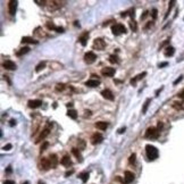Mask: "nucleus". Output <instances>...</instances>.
Masks as SVG:
<instances>
[{
    "label": "nucleus",
    "instance_id": "nucleus-41",
    "mask_svg": "<svg viewBox=\"0 0 184 184\" xmlns=\"http://www.w3.org/2000/svg\"><path fill=\"white\" fill-rule=\"evenodd\" d=\"M4 184H15V182L11 181V179H6V181L4 182Z\"/></svg>",
    "mask_w": 184,
    "mask_h": 184
},
{
    "label": "nucleus",
    "instance_id": "nucleus-34",
    "mask_svg": "<svg viewBox=\"0 0 184 184\" xmlns=\"http://www.w3.org/2000/svg\"><path fill=\"white\" fill-rule=\"evenodd\" d=\"M47 27L48 29H50V30H56L57 29V26H55L54 24H52V23H47Z\"/></svg>",
    "mask_w": 184,
    "mask_h": 184
},
{
    "label": "nucleus",
    "instance_id": "nucleus-40",
    "mask_svg": "<svg viewBox=\"0 0 184 184\" xmlns=\"http://www.w3.org/2000/svg\"><path fill=\"white\" fill-rule=\"evenodd\" d=\"M182 80H183V76H179L177 80H175V81H174V83H173V84H174V85H176V84L178 83V82H181Z\"/></svg>",
    "mask_w": 184,
    "mask_h": 184
},
{
    "label": "nucleus",
    "instance_id": "nucleus-46",
    "mask_svg": "<svg viewBox=\"0 0 184 184\" xmlns=\"http://www.w3.org/2000/svg\"><path fill=\"white\" fill-rule=\"evenodd\" d=\"M147 16H148V11H144V14H143V15H141V19H144Z\"/></svg>",
    "mask_w": 184,
    "mask_h": 184
},
{
    "label": "nucleus",
    "instance_id": "nucleus-15",
    "mask_svg": "<svg viewBox=\"0 0 184 184\" xmlns=\"http://www.w3.org/2000/svg\"><path fill=\"white\" fill-rule=\"evenodd\" d=\"M100 84V81L99 80H89V81L85 82V85L90 86V88H95Z\"/></svg>",
    "mask_w": 184,
    "mask_h": 184
},
{
    "label": "nucleus",
    "instance_id": "nucleus-18",
    "mask_svg": "<svg viewBox=\"0 0 184 184\" xmlns=\"http://www.w3.org/2000/svg\"><path fill=\"white\" fill-rule=\"evenodd\" d=\"M72 153L76 157L77 160H78L80 163H82V161H83V158H82V156H81V153H80V151H78V149H77V148H73V149H72Z\"/></svg>",
    "mask_w": 184,
    "mask_h": 184
},
{
    "label": "nucleus",
    "instance_id": "nucleus-6",
    "mask_svg": "<svg viewBox=\"0 0 184 184\" xmlns=\"http://www.w3.org/2000/svg\"><path fill=\"white\" fill-rule=\"evenodd\" d=\"M90 140H91V143H92V144H98V143L102 142L103 136H102L100 133H94V134H92Z\"/></svg>",
    "mask_w": 184,
    "mask_h": 184
},
{
    "label": "nucleus",
    "instance_id": "nucleus-2",
    "mask_svg": "<svg viewBox=\"0 0 184 184\" xmlns=\"http://www.w3.org/2000/svg\"><path fill=\"white\" fill-rule=\"evenodd\" d=\"M111 31L115 35H119L122 33H126V27L123 24H115L111 26Z\"/></svg>",
    "mask_w": 184,
    "mask_h": 184
},
{
    "label": "nucleus",
    "instance_id": "nucleus-42",
    "mask_svg": "<svg viewBox=\"0 0 184 184\" xmlns=\"http://www.w3.org/2000/svg\"><path fill=\"white\" fill-rule=\"evenodd\" d=\"M10 149H11V144H10V143L4 147V150H7V151H8V150H10Z\"/></svg>",
    "mask_w": 184,
    "mask_h": 184
},
{
    "label": "nucleus",
    "instance_id": "nucleus-30",
    "mask_svg": "<svg viewBox=\"0 0 184 184\" xmlns=\"http://www.w3.org/2000/svg\"><path fill=\"white\" fill-rule=\"evenodd\" d=\"M109 61H110V63H113V64H117L118 63L117 56H114V55H111V56L109 57Z\"/></svg>",
    "mask_w": 184,
    "mask_h": 184
},
{
    "label": "nucleus",
    "instance_id": "nucleus-45",
    "mask_svg": "<svg viewBox=\"0 0 184 184\" xmlns=\"http://www.w3.org/2000/svg\"><path fill=\"white\" fill-rule=\"evenodd\" d=\"M125 129H126V128H125V127H122V128H119V129H118V133H119V134H123V133H124V132H125Z\"/></svg>",
    "mask_w": 184,
    "mask_h": 184
},
{
    "label": "nucleus",
    "instance_id": "nucleus-20",
    "mask_svg": "<svg viewBox=\"0 0 184 184\" xmlns=\"http://www.w3.org/2000/svg\"><path fill=\"white\" fill-rule=\"evenodd\" d=\"M95 127L101 129V131H104V129L108 127V124H107L106 122H98V123H95Z\"/></svg>",
    "mask_w": 184,
    "mask_h": 184
},
{
    "label": "nucleus",
    "instance_id": "nucleus-11",
    "mask_svg": "<svg viewBox=\"0 0 184 184\" xmlns=\"http://www.w3.org/2000/svg\"><path fill=\"white\" fill-rule=\"evenodd\" d=\"M42 104V101L41 100H30L29 101V107L30 108H33V109H35V108H39V107Z\"/></svg>",
    "mask_w": 184,
    "mask_h": 184
},
{
    "label": "nucleus",
    "instance_id": "nucleus-23",
    "mask_svg": "<svg viewBox=\"0 0 184 184\" xmlns=\"http://www.w3.org/2000/svg\"><path fill=\"white\" fill-rule=\"evenodd\" d=\"M29 51H30V48H29V47H24V48H22L20 50H18L17 54H16V55H17L18 57H20V56H23V55L27 54Z\"/></svg>",
    "mask_w": 184,
    "mask_h": 184
},
{
    "label": "nucleus",
    "instance_id": "nucleus-22",
    "mask_svg": "<svg viewBox=\"0 0 184 184\" xmlns=\"http://www.w3.org/2000/svg\"><path fill=\"white\" fill-rule=\"evenodd\" d=\"M174 52H175V49L173 47H167L166 48V50H165V56L166 57H170V56H173L174 55Z\"/></svg>",
    "mask_w": 184,
    "mask_h": 184
},
{
    "label": "nucleus",
    "instance_id": "nucleus-35",
    "mask_svg": "<svg viewBox=\"0 0 184 184\" xmlns=\"http://www.w3.org/2000/svg\"><path fill=\"white\" fill-rule=\"evenodd\" d=\"M48 145H49V143H48V142H44L42 145H41V150H40V151H41V152H42V151H44V150L47 149V147H48Z\"/></svg>",
    "mask_w": 184,
    "mask_h": 184
},
{
    "label": "nucleus",
    "instance_id": "nucleus-17",
    "mask_svg": "<svg viewBox=\"0 0 184 184\" xmlns=\"http://www.w3.org/2000/svg\"><path fill=\"white\" fill-rule=\"evenodd\" d=\"M60 164L64 166H70L72 165V160H70V158L68 156H64L60 160Z\"/></svg>",
    "mask_w": 184,
    "mask_h": 184
},
{
    "label": "nucleus",
    "instance_id": "nucleus-25",
    "mask_svg": "<svg viewBox=\"0 0 184 184\" xmlns=\"http://www.w3.org/2000/svg\"><path fill=\"white\" fill-rule=\"evenodd\" d=\"M67 116H68V117H70L72 119H76V118H77V113L74 110V109H70V110H68Z\"/></svg>",
    "mask_w": 184,
    "mask_h": 184
},
{
    "label": "nucleus",
    "instance_id": "nucleus-44",
    "mask_svg": "<svg viewBox=\"0 0 184 184\" xmlns=\"http://www.w3.org/2000/svg\"><path fill=\"white\" fill-rule=\"evenodd\" d=\"M168 43H169V40H166L165 42H163V43H161V44H160V48L165 47V45H166V44H168Z\"/></svg>",
    "mask_w": 184,
    "mask_h": 184
},
{
    "label": "nucleus",
    "instance_id": "nucleus-47",
    "mask_svg": "<svg viewBox=\"0 0 184 184\" xmlns=\"http://www.w3.org/2000/svg\"><path fill=\"white\" fill-rule=\"evenodd\" d=\"M74 173V170H69V172H66V174H65V176H69L70 174H73Z\"/></svg>",
    "mask_w": 184,
    "mask_h": 184
},
{
    "label": "nucleus",
    "instance_id": "nucleus-33",
    "mask_svg": "<svg viewBox=\"0 0 184 184\" xmlns=\"http://www.w3.org/2000/svg\"><path fill=\"white\" fill-rule=\"evenodd\" d=\"M64 89H65V85H64V84H57V86H56L57 91H63Z\"/></svg>",
    "mask_w": 184,
    "mask_h": 184
},
{
    "label": "nucleus",
    "instance_id": "nucleus-21",
    "mask_svg": "<svg viewBox=\"0 0 184 184\" xmlns=\"http://www.w3.org/2000/svg\"><path fill=\"white\" fill-rule=\"evenodd\" d=\"M145 75H147V73H145V72H143V73H141V74H139L136 77H134V78H132V80H131V84H133V85H134V84H135L136 82L139 81V80L143 78V77H144Z\"/></svg>",
    "mask_w": 184,
    "mask_h": 184
},
{
    "label": "nucleus",
    "instance_id": "nucleus-31",
    "mask_svg": "<svg viewBox=\"0 0 184 184\" xmlns=\"http://www.w3.org/2000/svg\"><path fill=\"white\" fill-rule=\"evenodd\" d=\"M135 157H136L135 153H132L131 156H129V158H128L129 164H134V163H135Z\"/></svg>",
    "mask_w": 184,
    "mask_h": 184
},
{
    "label": "nucleus",
    "instance_id": "nucleus-28",
    "mask_svg": "<svg viewBox=\"0 0 184 184\" xmlns=\"http://www.w3.org/2000/svg\"><path fill=\"white\" fill-rule=\"evenodd\" d=\"M129 26H131V29H132V31H133V32L138 31V24H136L135 20H132V22H129Z\"/></svg>",
    "mask_w": 184,
    "mask_h": 184
},
{
    "label": "nucleus",
    "instance_id": "nucleus-16",
    "mask_svg": "<svg viewBox=\"0 0 184 184\" xmlns=\"http://www.w3.org/2000/svg\"><path fill=\"white\" fill-rule=\"evenodd\" d=\"M49 160H50V164H51V168L56 167L57 163H58V159H57L56 154H50V156H49Z\"/></svg>",
    "mask_w": 184,
    "mask_h": 184
},
{
    "label": "nucleus",
    "instance_id": "nucleus-7",
    "mask_svg": "<svg viewBox=\"0 0 184 184\" xmlns=\"http://www.w3.org/2000/svg\"><path fill=\"white\" fill-rule=\"evenodd\" d=\"M115 72H116L115 68H113V67H104L101 69V74L103 75V76H108V77L114 76Z\"/></svg>",
    "mask_w": 184,
    "mask_h": 184
},
{
    "label": "nucleus",
    "instance_id": "nucleus-27",
    "mask_svg": "<svg viewBox=\"0 0 184 184\" xmlns=\"http://www.w3.org/2000/svg\"><path fill=\"white\" fill-rule=\"evenodd\" d=\"M150 102H151V99H147L144 102V104H143V108H142V114H145L148 110V107H149Z\"/></svg>",
    "mask_w": 184,
    "mask_h": 184
},
{
    "label": "nucleus",
    "instance_id": "nucleus-12",
    "mask_svg": "<svg viewBox=\"0 0 184 184\" xmlns=\"http://www.w3.org/2000/svg\"><path fill=\"white\" fill-rule=\"evenodd\" d=\"M8 7H9V13H10V15H15V13H16V7H17V1H14V0L9 1Z\"/></svg>",
    "mask_w": 184,
    "mask_h": 184
},
{
    "label": "nucleus",
    "instance_id": "nucleus-3",
    "mask_svg": "<svg viewBox=\"0 0 184 184\" xmlns=\"http://www.w3.org/2000/svg\"><path fill=\"white\" fill-rule=\"evenodd\" d=\"M159 136V131L156 127H149V128L145 131V138L149 139H157Z\"/></svg>",
    "mask_w": 184,
    "mask_h": 184
},
{
    "label": "nucleus",
    "instance_id": "nucleus-19",
    "mask_svg": "<svg viewBox=\"0 0 184 184\" xmlns=\"http://www.w3.org/2000/svg\"><path fill=\"white\" fill-rule=\"evenodd\" d=\"M88 35H89V33H88V32H85V33H83V34H82V35L78 38V41L81 42L82 45H86V40H88Z\"/></svg>",
    "mask_w": 184,
    "mask_h": 184
},
{
    "label": "nucleus",
    "instance_id": "nucleus-38",
    "mask_svg": "<svg viewBox=\"0 0 184 184\" xmlns=\"http://www.w3.org/2000/svg\"><path fill=\"white\" fill-rule=\"evenodd\" d=\"M78 144L81 145V149H84V147H85V143L83 140H78Z\"/></svg>",
    "mask_w": 184,
    "mask_h": 184
},
{
    "label": "nucleus",
    "instance_id": "nucleus-10",
    "mask_svg": "<svg viewBox=\"0 0 184 184\" xmlns=\"http://www.w3.org/2000/svg\"><path fill=\"white\" fill-rule=\"evenodd\" d=\"M49 132H50V131H49V128H48V127H47V128H44V129H43V131L41 132V134H40V135L38 136V139H36V140H35V143H39V142H41V141H42V140H44V139H45V136H47L48 134H49Z\"/></svg>",
    "mask_w": 184,
    "mask_h": 184
},
{
    "label": "nucleus",
    "instance_id": "nucleus-50",
    "mask_svg": "<svg viewBox=\"0 0 184 184\" xmlns=\"http://www.w3.org/2000/svg\"><path fill=\"white\" fill-rule=\"evenodd\" d=\"M35 2H38L39 5H44V2H45V1H39V0H35Z\"/></svg>",
    "mask_w": 184,
    "mask_h": 184
},
{
    "label": "nucleus",
    "instance_id": "nucleus-36",
    "mask_svg": "<svg viewBox=\"0 0 184 184\" xmlns=\"http://www.w3.org/2000/svg\"><path fill=\"white\" fill-rule=\"evenodd\" d=\"M178 103V102H174V103H173V107H174V108H176V109H182L183 108V106H182V104H177Z\"/></svg>",
    "mask_w": 184,
    "mask_h": 184
},
{
    "label": "nucleus",
    "instance_id": "nucleus-24",
    "mask_svg": "<svg viewBox=\"0 0 184 184\" xmlns=\"http://www.w3.org/2000/svg\"><path fill=\"white\" fill-rule=\"evenodd\" d=\"M22 43H38V41L33 40L32 38H29V36H24L22 39Z\"/></svg>",
    "mask_w": 184,
    "mask_h": 184
},
{
    "label": "nucleus",
    "instance_id": "nucleus-32",
    "mask_svg": "<svg viewBox=\"0 0 184 184\" xmlns=\"http://www.w3.org/2000/svg\"><path fill=\"white\" fill-rule=\"evenodd\" d=\"M174 5H175V1H170V2H169V7H168V10H167V14H166V16H165V17H167V16H168V14H169L170 9H172V8H173V6H174Z\"/></svg>",
    "mask_w": 184,
    "mask_h": 184
},
{
    "label": "nucleus",
    "instance_id": "nucleus-9",
    "mask_svg": "<svg viewBox=\"0 0 184 184\" xmlns=\"http://www.w3.org/2000/svg\"><path fill=\"white\" fill-rule=\"evenodd\" d=\"M2 66H4V68H6V69H8V70H15L16 69V64L11 60H6L4 64H2Z\"/></svg>",
    "mask_w": 184,
    "mask_h": 184
},
{
    "label": "nucleus",
    "instance_id": "nucleus-4",
    "mask_svg": "<svg viewBox=\"0 0 184 184\" xmlns=\"http://www.w3.org/2000/svg\"><path fill=\"white\" fill-rule=\"evenodd\" d=\"M95 59H97V56H95V54L94 52H92V51H89V52H86V54L84 55V60H85L86 64L94 63Z\"/></svg>",
    "mask_w": 184,
    "mask_h": 184
},
{
    "label": "nucleus",
    "instance_id": "nucleus-37",
    "mask_svg": "<svg viewBox=\"0 0 184 184\" xmlns=\"http://www.w3.org/2000/svg\"><path fill=\"white\" fill-rule=\"evenodd\" d=\"M178 98H179V99H182V100L184 101V89L178 93Z\"/></svg>",
    "mask_w": 184,
    "mask_h": 184
},
{
    "label": "nucleus",
    "instance_id": "nucleus-51",
    "mask_svg": "<svg viewBox=\"0 0 184 184\" xmlns=\"http://www.w3.org/2000/svg\"><path fill=\"white\" fill-rule=\"evenodd\" d=\"M11 172V167H8L7 168V173H10Z\"/></svg>",
    "mask_w": 184,
    "mask_h": 184
},
{
    "label": "nucleus",
    "instance_id": "nucleus-43",
    "mask_svg": "<svg viewBox=\"0 0 184 184\" xmlns=\"http://www.w3.org/2000/svg\"><path fill=\"white\" fill-rule=\"evenodd\" d=\"M167 65H168V63H167V61H164V63L159 64V67H160V68H163V67H165V66H167Z\"/></svg>",
    "mask_w": 184,
    "mask_h": 184
},
{
    "label": "nucleus",
    "instance_id": "nucleus-48",
    "mask_svg": "<svg viewBox=\"0 0 184 184\" xmlns=\"http://www.w3.org/2000/svg\"><path fill=\"white\" fill-rule=\"evenodd\" d=\"M14 125H16V120L15 119H11L10 120V126H14Z\"/></svg>",
    "mask_w": 184,
    "mask_h": 184
},
{
    "label": "nucleus",
    "instance_id": "nucleus-5",
    "mask_svg": "<svg viewBox=\"0 0 184 184\" xmlns=\"http://www.w3.org/2000/svg\"><path fill=\"white\" fill-rule=\"evenodd\" d=\"M104 47H106V42L102 39H95L93 42V48L97 50H103Z\"/></svg>",
    "mask_w": 184,
    "mask_h": 184
},
{
    "label": "nucleus",
    "instance_id": "nucleus-39",
    "mask_svg": "<svg viewBox=\"0 0 184 184\" xmlns=\"http://www.w3.org/2000/svg\"><path fill=\"white\" fill-rule=\"evenodd\" d=\"M152 18L153 19H156V17H157V9H152Z\"/></svg>",
    "mask_w": 184,
    "mask_h": 184
},
{
    "label": "nucleus",
    "instance_id": "nucleus-49",
    "mask_svg": "<svg viewBox=\"0 0 184 184\" xmlns=\"http://www.w3.org/2000/svg\"><path fill=\"white\" fill-rule=\"evenodd\" d=\"M90 115H91V111L90 110H86L85 111V117H86V116H90Z\"/></svg>",
    "mask_w": 184,
    "mask_h": 184
},
{
    "label": "nucleus",
    "instance_id": "nucleus-8",
    "mask_svg": "<svg viewBox=\"0 0 184 184\" xmlns=\"http://www.w3.org/2000/svg\"><path fill=\"white\" fill-rule=\"evenodd\" d=\"M124 175H125V176H124V183L125 184H129V183H132V182H133L134 174L132 172H129V170H126Z\"/></svg>",
    "mask_w": 184,
    "mask_h": 184
},
{
    "label": "nucleus",
    "instance_id": "nucleus-52",
    "mask_svg": "<svg viewBox=\"0 0 184 184\" xmlns=\"http://www.w3.org/2000/svg\"><path fill=\"white\" fill-rule=\"evenodd\" d=\"M23 184H29V182H25V183H23Z\"/></svg>",
    "mask_w": 184,
    "mask_h": 184
},
{
    "label": "nucleus",
    "instance_id": "nucleus-1",
    "mask_svg": "<svg viewBox=\"0 0 184 184\" xmlns=\"http://www.w3.org/2000/svg\"><path fill=\"white\" fill-rule=\"evenodd\" d=\"M145 153H147V157L150 159V160H154V159L158 158V149L156 147L151 144H147L145 145Z\"/></svg>",
    "mask_w": 184,
    "mask_h": 184
},
{
    "label": "nucleus",
    "instance_id": "nucleus-29",
    "mask_svg": "<svg viewBox=\"0 0 184 184\" xmlns=\"http://www.w3.org/2000/svg\"><path fill=\"white\" fill-rule=\"evenodd\" d=\"M44 67H45V63H44V61H42V63H40V64H39V65L35 67V72L39 73L41 69H43Z\"/></svg>",
    "mask_w": 184,
    "mask_h": 184
},
{
    "label": "nucleus",
    "instance_id": "nucleus-13",
    "mask_svg": "<svg viewBox=\"0 0 184 184\" xmlns=\"http://www.w3.org/2000/svg\"><path fill=\"white\" fill-rule=\"evenodd\" d=\"M41 166L44 170H48L50 167H51V164H50L49 158H42L41 159Z\"/></svg>",
    "mask_w": 184,
    "mask_h": 184
},
{
    "label": "nucleus",
    "instance_id": "nucleus-14",
    "mask_svg": "<svg viewBox=\"0 0 184 184\" xmlns=\"http://www.w3.org/2000/svg\"><path fill=\"white\" fill-rule=\"evenodd\" d=\"M101 94H102V97L106 98V99H108V100H114V94H113V92H111L110 90H108V89H106V90L102 91Z\"/></svg>",
    "mask_w": 184,
    "mask_h": 184
},
{
    "label": "nucleus",
    "instance_id": "nucleus-26",
    "mask_svg": "<svg viewBox=\"0 0 184 184\" xmlns=\"http://www.w3.org/2000/svg\"><path fill=\"white\" fill-rule=\"evenodd\" d=\"M78 177L82 179V181H83V183H85V182L88 181V178H89V173H88V172H83V173H81V174L78 175Z\"/></svg>",
    "mask_w": 184,
    "mask_h": 184
}]
</instances>
